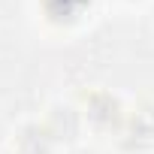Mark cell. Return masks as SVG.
I'll return each mask as SVG.
<instances>
[{
    "label": "cell",
    "mask_w": 154,
    "mask_h": 154,
    "mask_svg": "<svg viewBox=\"0 0 154 154\" xmlns=\"http://www.w3.org/2000/svg\"><path fill=\"white\" fill-rule=\"evenodd\" d=\"M91 118L97 121V124H112L115 118H118V103L112 100V97H94L91 100Z\"/></svg>",
    "instance_id": "cell-1"
},
{
    "label": "cell",
    "mask_w": 154,
    "mask_h": 154,
    "mask_svg": "<svg viewBox=\"0 0 154 154\" xmlns=\"http://www.w3.org/2000/svg\"><path fill=\"white\" fill-rule=\"evenodd\" d=\"M21 154H48V136L36 127H27L21 136Z\"/></svg>",
    "instance_id": "cell-3"
},
{
    "label": "cell",
    "mask_w": 154,
    "mask_h": 154,
    "mask_svg": "<svg viewBox=\"0 0 154 154\" xmlns=\"http://www.w3.org/2000/svg\"><path fill=\"white\" fill-rule=\"evenodd\" d=\"M51 133L57 139H72L75 136V115H72V109H57L51 115Z\"/></svg>",
    "instance_id": "cell-2"
}]
</instances>
